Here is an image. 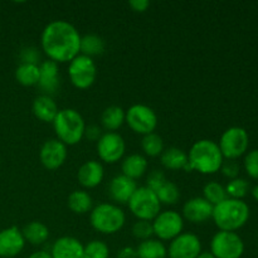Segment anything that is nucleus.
<instances>
[{
    "mask_svg": "<svg viewBox=\"0 0 258 258\" xmlns=\"http://www.w3.org/2000/svg\"><path fill=\"white\" fill-rule=\"evenodd\" d=\"M81 34L67 20H52L44 27L40 37V47L48 59L58 63H70L81 54Z\"/></svg>",
    "mask_w": 258,
    "mask_h": 258,
    "instance_id": "f257e3e1",
    "label": "nucleus"
},
{
    "mask_svg": "<svg viewBox=\"0 0 258 258\" xmlns=\"http://www.w3.org/2000/svg\"><path fill=\"white\" fill-rule=\"evenodd\" d=\"M224 158L218 144L213 140L203 139L193 144L188 153V164L185 171L197 170L202 174H214L221 170Z\"/></svg>",
    "mask_w": 258,
    "mask_h": 258,
    "instance_id": "f03ea898",
    "label": "nucleus"
},
{
    "mask_svg": "<svg viewBox=\"0 0 258 258\" xmlns=\"http://www.w3.org/2000/svg\"><path fill=\"white\" fill-rule=\"evenodd\" d=\"M249 218V207L239 199L227 198L213 208L214 221L219 231L236 232L247 223Z\"/></svg>",
    "mask_w": 258,
    "mask_h": 258,
    "instance_id": "7ed1b4c3",
    "label": "nucleus"
},
{
    "mask_svg": "<svg viewBox=\"0 0 258 258\" xmlns=\"http://www.w3.org/2000/svg\"><path fill=\"white\" fill-rule=\"evenodd\" d=\"M52 123L55 136L66 146L77 145L85 135V118L75 108L59 110Z\"/></svg>",
    "mask_w": 258,
    "mask_h": 258,
    "instance_id": "20e7f679",
    "label": "nucleus"
},
{
    "mask_svg": "<svg viewBox=\"0 0 258 258\" xmlns=\"http://www.w3.org/2000/svg\"><path fill=\"white\" fill-rule=\"evenodd\" d=\"M125 212L112 203L98 204L90 213V223L92 228L108 236L120 232L125 226Z\"/></svg>",
    "mask_w": 258,
    "mask_h": 258,
    "instance_id": "39448f33",
    "label": "nucleus"
},
{
    "mask_svg": "<svg viewBox=\"0 0 258 258\" xmlns=\"http://www.w3.org/2000/svg\"><path fill=\"white\" fill-rule=\"evenodd\" d=\"M127 206L138 221L153 222L154 218L161 212V204L158 196L155 191L146 186H138Z\"/></svg>",
    "mask_w": 258,
    "mask_h": 258,
    "instance_id": "423d86ee",
    "label": "nucleus"
},
{
    "mask_svg": "<svg viewBox=\"0 0 258 258\" xmlns=\"http://www.w3.org/2000/svg\"><path fill=\"white\" fill-rule=\"evenodd\" d=\"M68 77L78 90H87L97 78V66L93 58L78 54L68 63Z\"/></svg>",
    "mask_w": 258,
    "mask_h": 258,
    "instance_id": "0eeeda50",
    "label": "nucleus"
},
{
    "mask_svg": "<svg viewBox=\"0 0 258 258\" xmlns=\"http://www.w3.org/2000/svg\"><path fill=\"white\" fill-rule=\"evenodd\" d=\"M125 122L128 127L139 135H149L155 131L158 126V115L151 107L136 103L125 111Z\"/></svg>",
    "mask_w": 258,
    "mask_h": 258,
    "instance_id": "6e6552de",
    "label": "nucleus"
},
{
    "mask_svg": "<svg viewBox=\"0 0 258 258\" xmlns=\"http://www.w3.org/2000/svg\"><path fill=\"white\" fill-rule=\"evenodd\" d=\"M249 145V138L247 131L239 126L229 127L222 134L219 140V150L227 160H236L244 155Z\"/></svg>",
    "mask_w": 258,
    "mask_h": 258,
    "instance_id": "1a4fd4ad",
    "label": "nucleus"
},
{
    "mask_svg": "<svg viewBox=\"0 0 258 258\" xmlns=\"http://www.w3.org/2000/svg\"><path fill=\"white\" fill-rule=\"evenodd\" d=\"M209 252L216 258H241L244 252L243 239L236 232L219 231L212 238Z\"/></svg>",
    "mask_w": 258,
    "mask_h": 258,
    "instance_id": "9d476101",
    "label": "nucleus"
},
{
    "mask_svg": "<svg viewBox=\"0 0 258 258\" xmlns=\"http://www.w3.org/2000/svg\"><path fill=\"white\" fill-rule=\"evenodd\" d=\"M151 223H153L154 236L161 242L173 241L179 234L183 233L184 218L175 211L160 212Z\"/></svg>",
    "mask_w": 258,
    "mask_h": 258,
    "instance_id": "9b49d317",
    "label": "nucleus"
},
{
    "mask_svg": "<svg viewBox=\"0 0 258 258\" xmlns=\"http://www.w3.org/2000/svg\"><path fill=\"white\" fill-rule=\"evenodd\" d=\"M126 144L117 133H105L97 141L98 158L106 164H115L123 158Z\"/></svg>",
    "mask_w": 258,
    "mask_h": 258,
    "instance_id": "f8f14e48",
    "label": "nucleus"
},
{
    "mask_svg": "<svg viewBox=\"0 0 258 258\" xmlns=\"http://www.w3.org/2000/svg\"><path fill=\"white\" fill-rule=\"evenodd\" d=\"M169 258H197L202 253V242L197 234L183 232L170 241L166 248Z\"/></svg>",
    "mask_w": 258,
    "mask_h": 258,
    "instance_id": "ddd939ff",
    "label": "nucleus"
},
{
    "mask_svg": "<svg viewBox=\"0 0 258 258\" xmlns=\"http://www.w3.org/2000/svg\"><path fill=\"white\" fill-rule=\"evenodd\" d=\"M68 156L67 146L58 139H49L42 145L39 151L40 164L47 170H57L66 163Z\"/></svg>",
    "mask_w": 258,
    "mask_h": 258,
    "instance_id": "4468645a",
    "label": "nucleus"
},
{
    "mask_svg": "<svg viewBox=\"0 0 258 258\" xmlns=\"http://www.w3.org/2000/svg\"><path fill=\"white\" fill-rule=\"evenodd\" d=\"M25 239L18 227L12 226L0 231V257L13 258L22 253Z\"/></svg>",
    "mask_w": 258,
    "mask_h": 258,
    "instance_id": "2eb2a0df",
    "label": "nucleus"
},
{
    "mask_svg": "<svg viewBox=\"0 0 258 258\" xmlns=\"http://www.w3.org/2000/svg\"><path fill=\"white\" fill-rule=\"evenodd\" d=\"M213 208L214 207L203 197H196L184 203L181 217L194 224L206 223L213 216Z\"/></svg>",
    "mask_w": 258,
    "mask_h": 258,
    "instance_id": "dca6fc26",
    "label": "nucleus"
},
{
    "mask_svg": "<svg viewBox=\"0 0 258 258\" xmlns=\"http://www.w3.org/2000/svg\"><path fill=\"white\" fill-rule=\"evenodd\" d=\"M136 189H138L136 181L127 178V176L122 175V174L116 175L115 178L111 179L110 184H108V194H110V198L113 202L120 204L128 203V201L134 196Z\"/></svg>",
    "mask_w": 258,
    "mask_h": 258,
    "instance_id": "f3484780",
    "label": "nucleus"
},
{
    "mask_svg": "<svg viewBox=\"0 0 258 258\" xmlns=\"http://www.w3.org/2000/svg\"><path fill=\"white\" fill-rule=\"evenodd\" d=\"M105 176V170L100 161L88 160L80 166L77 171V180L83 188L93 189L100 185Z\"/></svg>",
    "mask_w": 258,
    "mask_h": 258,
    "instance_id": "a211bd4d",
    "label": "nucleus"
},
{
    "mask_svg": "<svg viewBox=\"0 0 258 258\" xmlns=\"http://www.w3.org/2000/svg\"><path fill=\"white\" fill-rule=\"evenodd\" d=\"M39 86L40 90L44 92V95L52 97L53 93L59 88V68L58 64L53 60L47 59L39 64Z\"/></svg>",
    "mask_w": 258,
    "mask_h": 258,
    "instance_id": "6ab92c4d",
    "label": "nucleus"
},
{
    "mask_svg": "<svg viewBox=\"0 0 258 258\" xmlns=\"http://www.w3.org/2000/svg\"><path fill=\"white\" fill-rule=\"evenodd\" d=\"M50 254L52 258H83V244L75 237H60L53 243Z\"/></svg>",
    "mask_w": 258,
    "mask_h": 258,
    "instance_id": "aec40b11",
    "label": "nucleus"
},
{
    "mask_svg": "<svg viewBox=\"0 0 258 258\" xmlns=\"http://www.w3.org/2000/svg\"><path fill=\"white\" fill-rule=\"evenodd\" d=\"M32 111L35 117L45 123H52L58 113V106L50 96L40 95L33 101Z\"/></svg>",
    "mask_w": 258,
    "mask_h": 258,
    "instance_id": "412c9836",
    "label": "nucleus"
},
{
    "mask_svg": "<svg viewBox=\"0 0 258 258\" xmlns=\"http://www.w3.org/2000/svg\"><path fill=\"white\" fill-rule=\"evenodd\" d=\"M148 166L149 163L145 156L141 154H130L122 160L121 170H122V175L136 180L145 175V173L148 171Z\"/></svg>",
    "mask_w": 258,
    "mask_h": 258,
    "instance_id": "4be33fe9",
    "label": "nucleus"
},
{
    "mask_svg": "<svg viewBox=\"0 0 258 258\" xmlns=\"http://www.w3.org/2000/svg\"><path fill=\"white\" fill-rule=\"evenodd\" d=\"M160 161L161 165L168 170L176 171L181 169L184 170L188 164V153H185L183 149L171 146V148L164 149L163 154L160 155Z\"/></svg>",
    "mask_w": 258,
    "mask_h": 258,
    "instance_id": "5701e85b",
    "label": "nucleus"
},
{
    "mask_svg": "<svg viewBox=\"0 0 258 258\" xmlns=\"http://www.w3.org/2000/svg\"><path fill=\"white\" fill-rule=\"evenodd\" d=\"M25 242L33 246H40L49 238V228L44 223L38 221H33L28 223L22 231Z\"/></svg>",
    "mask_w": 258,
    "mask_h": 258,
    "instance_id": "b1692460",
    "label": "nucleus"
},
{
    "mask_svg": "<svg viewBox=\"0 0 258 258\" xmlns=\"http://www.w3.org/2000/svg\"><path fill=\"white\" fill-rule=\"evenodd\" d=\"M101 123L107 133H116L125 123V111L120 106H108L101 115Z\"/></svg>",
    "mask_w": 258,
    "mask_h": 258,
    "instance_id": "393cba45",
    "label": "nucleus"
},
{
    "mask_svg": "<svg viewBox=\"0 0 258 258\" xmlns=\"http://www.w3.org/2000/svg\"><path fill=\"white\" fill-rule=\"evenodd\" d=\"M67 206L73 213L86 214L88 213V212L92 211V207H93L92 197H91L86 190H82V189L73 190L72 193L68 196Z\"/></svg>",
    "mask_w": 258,
    "mask_h": 258,
    "instance_id": "a878e982",
    "label": "nucleus"
},
{
    "mask_svg": "<svg viewBox=\"0 0 258 258\" xmlns=\"http://www.w3.org/2000/svg\"><path fill=\"white\" fill-rule=\"evenodd\" d=\"M40 72L39 64H30V63H20L15 70V80L19 85L24 87L38 86Z\"/></svg>",
    "mask_w": 258,
    "mask_h": 258,
    "instance_id": "bb28decb",
    "label": "nucleus"
},
{
    "mask_svg": "<svg viewBox=\"0 0 258 258\" xmlns=\"http://www.w3.org/2000/svg\"><path fill=\"white\" fill-rule=\"evenodd\" d=\"M138 258H166L168 251H166L165 244L159 239H146L140 242V244L136 248Z\"/></svg>",
    "mask_w": 258,
    "mask_h": 258,
    "instance_id": "cd10ccee",
    "label": "nucleus"
},
{
    "mask_svg": "<svg viewBox=\"0 0 258 258\" xmlns=\"http://www.w3.org/2000/svg\"><path fill=\"white\" fill-rule=\"evenodd\" d=\"M81 54L93 58L101 55L105 50V40L97 34H86L81 37Z\"/></svg>",
    "mask_w": 258,
    "mask_h": 258,
    "instance_id": "c85d7f7f",
    "label": "nucleus"
},
{
    "mask_svg": "<svg viewBox=\"0 0 258 258\" xmlns=\"http://www.w3.org/2000/svg\"><path fill=\"white\" fill-rule=\"evenodd\" d=\"M141 148H143V151L145 153L146 156L156 158V156H160L163 154L164 141L161 136L158 135V134H149V135L143 136Z\"/></svg>",
    "mask_w": 258,
    "mask_h": 258,
    "instance_id": "c756f323",
    "label": "nucleus"
},
{
    "mask_svg": "<svg viewBox=\"0 0 258 258\" xmlns=\"http://www.w3.org/2000/svg\"><path fill=\"white\" fill-rule=\"evenodd\" d=\"M159 202L160 204H165V206H174L180 199V190L179 186L175 183L170 180H166L164 185L156 191Z\"/></svg>",
    "mask_w": 258,
    "mask_h": 258,
    "instance_id": "7c9ffc66",
    "label": "nucleus"
},
{
    "mask_svg": "<svg viewBox=\"0 0 258 258\" xmlns=\"http://www.w3.org/2000/svg\"><path fill=\"white\" fill-rule=\"evenodd\" d=\"M203 198L214 207L226 201L228 196L226 193V188L222 184L217 181H209L203 188Z\"/></svg>",
    "mask_w": 258,
    "mask_h": 258,
    "instance_id": "2f4dec72",
    "label": "nucleus"
},
{
    "mask_svg": "<svg viewBox=\"0 0 258 258\" xmlns=\"http://www.w3.org/2000/svg\"><path fill=\"white\" fill-rule=\"evenodd\" d=\"M110 257V248L107 244L98 239L88 242L83 246V258H108Z\"/></svg>",
    "mask_w": 258,
    "mask_h": 258,
    "instance_id": "473e14b6",
    "label": "nucleus"
},
{
    "mask_svg": "<svg viewBox=\"0 0 258 258\" xmlns=\"http://www.w3.org/2000/svg\"><path fill=\"white\" fill-rule=\"evenodd\" d=\"M249 190V184L248 181H246L244 179L236 178L232 179L226 186V193L228 196V198L232 199H239L242 201V198L247 196Z\"/></svg>",
    "mask_w": 258,
    "mask_h": 258,
    "instance_id": "72a5a7b5",
    "label": "nucleus"
},
{
    "mask_svg": "<svg viewBox=\"0 0 258 258\" xmlns=\"http://www.w3.org/2000/svg\"><path fill=\"white\" fill-rule=\"evenodd\" d=\"M131 232H133V236L136 239H140L141 242L150 239L154 236L153 223L149 221H138L134 223Z\"/></svg>",
    "mask_w": 258,
    "mask_h": 258,
    "instance_id": "f704fd0d",
    "label": "nucleus"
},
{
    "mask_svg": "<svg viewBox=\"0 0 258 258\" xmlns=\"http://www.w3.org/2000/svg\"><path fill=\"white\" fill-rule=\"evenodd\" d=\"M168 180L165 178V174L161 170H153L149 173L148 179H146V188L151 189L153 191H158L161 186L164 185V183Z\"/></svg>",
    "mask_w": 258,
    "mask_h": 258,
    "instance_id": "c9c22d12",
    "label": "nucleus"
},
{
    "mask_svg": "<svg viewBox=\"0 0 258 258\" xmlns=\"http://www.w3.org/2000/svg\"><path fill=\"white\" fill-rule=\"evenodd\" d=\"M244 169L251 178L258 179V150H252L244 158Z\"/></svg>",
    "mask_w": 258,
    "mask_h": 258,
    "instance_id": "e433bc0d",
    "label": "nucleus"
},
{
    "mask_svg": "<svg viewBox=\"0 0 258 258\" xmlns=\"http://www.w3.org/2000/svg\"><path fill=\"white\" fill-rule=\"evenodd\" d=\"M20 59H22V63L38 64V62H39L40 59V53L35 47H27L24 48V49H22Z\"/></svg>",
    "mask_w": 258,
    "mask_h": 258,
    "instance_id": "4c0bfd02",
    "label": "nucleus"
},
{
    "mask_svg": "<svg viewBox=\"0 0 258 258\" xmlns=\"http://www.w3.org/2000/svg\"><path fill=\"white\" fill-rule=\"evenodd\" d=\"M221 171L224 176H227V178H229L232 180V179L238 178L239 166L234 160H227L223 161V164H222Z\"/></svg>",
    "mask_w": 258,
    "mask_h": 258,
    "instance_id": "58836bf2",
    "label": "nucleus"
},
{
    "mask_svg": "<svg viewBox=\"0 0 258 258\" xmlns=\"http://www.w3.org/2000/svg\"><path fill=\"white\" fill-rule=\"evenodd\" d=\"M101 136H102V131H101L100 126H97V125L86 126L85 135H83V138L87 139L88 141H96V143H97V141L100 140Z\"/></svg>",
    "mask_w": 258,
    "mask_h": 258,
    "instance_id": "ea45409f",
    "label": "nucleus"
},
{
    "mask_svg": "<svg viewBox=\"0 0 258 258\" xmlns=\"http://www.w3.org/2000/svg\"><path fill=\"white\" fill-rule=\"evenodd\" d=\"M128 7L136 13H144L148 10V8L150 7V3L148 0H131L128 2Z\"/></svg>",
    "mask_w": 258,
    "mask_h": 258,
    "instance_id": "a19ab883",
    "label": "nucleus"
},
{
    "mask_svg": "<svg viewBox=\"0 0 258 258\" xmlns=\"http://www.w3.org/2000/svg\"><path fill=\"white\" fill-rule=\"evenodd\" d=\"M117 258H138V253H136V248L134 247H123L120 251L117 252Z\"/></svg>",
    "mask_w": 258,
    "mask_h": 258,
    "instance_id": "79ce46f5",
    "label": "nucleus"
},
{
    "mask_svg": "<svg viewBox=\"0 0 258 258\" xmlns=\"http://www.w3.org/2000/svg\"><path fill=\"white\" fill-rule=\"evenodd\" d=\"M28 258H52V254L47 251H37L33 252Z\"/></svg>",
    "mask_w": 258,
    "mask_h": 258,
    "instance_id": "37998d69",
    "label": "nucleus"
},
{
    "mask_svg": "<svg viewBox=\"0 0 258 258\" xmlns=\"http://www.w3.org/2000/svg\"><path fill=\"white\" fill-rule=\"evenodd\" d=\"M197 258H216V257H214L213 254H212L209 251H204V252L202 251V253L199 254V256Z\"/></svg>",
    "mask_w": 258,
    "mask_h": 258,
    "instance_id": "c03bdc74",
    "label": "nucleus"
},
{
    "mask_svg": "<svg viewBox=\"0 0 258 258\" xmlns=\"http://www.w3.org/2000/svg\"><path fill=\"white\" fill-rule=\"evenodd\" d=\"M252 197H253V198L258 202V185H256L253 189H252Z\"/></svg>",
    "mask_w": 258,
    "mask_h": 258,
    "instance_id": "a18cd8bd",
    "label": "nucleus"
}]
</instances>
